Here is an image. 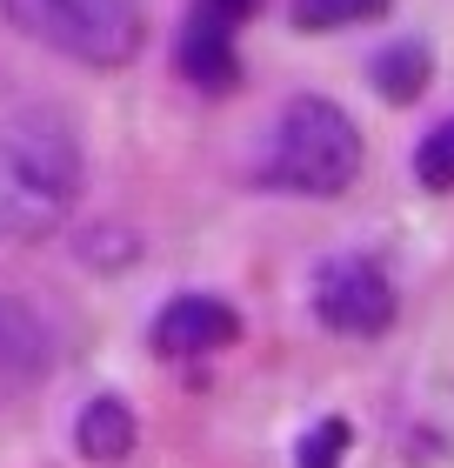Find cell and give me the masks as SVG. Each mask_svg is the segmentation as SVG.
<instances>
[{"label": "cell", "instance_id": "6da1fadb", "mask_svg": "<svg viewBox=\"0 0 454 468\" xmlns=\"http://www.w3.org/2000/svg\"><path fill=\"white\" fill-rule=\"evenodd\" d=\"M80 195V134L48 94L0 80V241H34Z\"/></svg>", "mask_w": 454, "mask_h": 468}, {"label": "cell", "instance_id": "7a4b0ae2", "mask_svg": "<svg viewBox=\"0 0 454 468\" xmlns=\"http://www.w3.org/2000/svg\"><path fill=\"white\" fill-rule=\"evenodd\" d=\"M361 175V134L354 121L321 94H301L280 108V121L268 127V147H261V181L280 187V195H348Z\"/></svg>", "mask_w": 454, "mask_h": 468}, {"label": "cell", "instance_id": "3957f363", "mask_svg": "<svg viewBox=\"0 0 454 468\" xmlns=\"http://www.w3.org/2000/svg\"><path fill=\"white\" fill-rule=\"evenodd\" d=\"M0 14L27 40L80 60V68H121L147 40L141 0H0Z\"/></svg>", "mask_w": 454, "mask_h": 468}, {"label": "cell", "instance_id": "277c9868", "mask_svg": "<svg viewBox=\"0 0 454 468\" xmlns=\"http://www.w3.org/2000/svg\"><path fill=\"white\" fill-rule=\"evenodd\" d=\"M314 314L334 335H381L395 322V288H387V274L375 261L341 254V261H328L321 282H314Z\"/></svg>", "mask_w": 454, "mask_h": 468}, {"label": "cell", "instance_id": "5b68a950", "mask_svg": "<svg viewBox=\"0 0 454 468\" xmlns=\"http://www.w3.org/2000/svg\"><path fill=\"white\" fill-rule=\"evenodd\" d=\"M48 368H54V328L20 294H0V395L34 388Z\"/></svg>", "mask_w": 454, "mask_h": 468}, {"label": "cell", "instance_id": "8992f818", "mask_svg": "<svg viewBox=\"0 0 454 468\" xmlns=\"http://www.w3.org/2000/svg\"><path fill=\"white\" fill-rule=\"evenodd\" d=\"M241 335V314L214 294H174L161 314H154V348L161 355H207V348H227Z\"/></svg>", "mask_w": 454, "mask_h": 468}, {"label": "cell", "instance_id": "52a82bcc", "mask_svg": "<svg viewBox=\"0 0 454 468\" xmlns=\"http://www.w3.org/2000/svg\"><path fill=\"white\" fill-rule=\"evenodd\" d=\"M181 74L194 80V88H207V94H227L234 80H241V60H234V27H227V20H214V14H201V7L187 14Z\"/></svg>", "mask_w": 454, "mask_h": 468}, {"label": "cell", "instance_id": "ba28073f", "mask_svg": "<svg viewBox=\"0 0 454 468\" xmlns=\"http://www.w3.org/2000/svg\"><path fill=\"white\" fill-rule=\"evenodd\" d=\"M74 441H80L88 462H127L134 455V415H127V401H114V395L88 401L80 421H74Z\"/></svg>", "mask_w": 454, "mask_h": 468}, {"label": "cell", "instance_id": "9c48e42d", "mask_svg": "<svg viewBox=\"0 0 454 468\" xmlns=\"http://www.w3.org/2000/svg\"><path fill=\"white\" fill-rule=\"evenodd\" d=\"M428 74H435V60H428L421 40H395V48L375 60V88H381V101H415V94L428 88Z\"/></svg>", "mask_w": 454, "mask_h": 468}, {"label": "cell", "instance_id": "30bf717a", "mask_svg": "<svg viewBox=\"0 0 454 468\" xmlns=\"http://www.w3.org/2000/svg\"><path fill=\"white\" fill-rule=\"evenodd\" d=\"M415 181L435 187V195L454 187V114L435 127V134H421V147H415Z\"/></svg>", "mask_w": 454, "mask_h": 468}, {"label": "cell", "instance_id": "8fae6325", "mask_svg": "<svg viewBox=\"0 0 454 468\" xmlns=\"http://www.w3.org/2000/svg\"><path fill=\"white\" fill-rule=\"evenodd\" d=\"M387 14V0H294V20L308 34H328V27H354V20H375Z\"/></svg>", "mask_w": 454, "mask_h": 468}, {"label": "cell", "instance_id": "7c38bea8", "mask_svg": "<svg viewBox=\"0 0 454 468\" xmlns=\"http://www.w3.org/2000/svg\"><path fill=\"white\" fill-rule=\"evenodd\" d=\"M341 449H348V421H321L301 441V468H341Z\"/></svg>", "mask_w": 454, "mask_h": 468}, {"label": "cell", "instance_id": "4fadbf2b", "mask_svg": "<svg viewBox=\"0 0 454 468\" xmlns=\"http://www.w3.org/2000/svg\"><path fill=\"white\" fill-rule=\"evenodd\" d=\"M194 7L214 14V20H227V27H241V20H248L254 7H261V0H194Z\"/></svg>", "mask_w": 454, "mask_h": 468}]
</instances>
